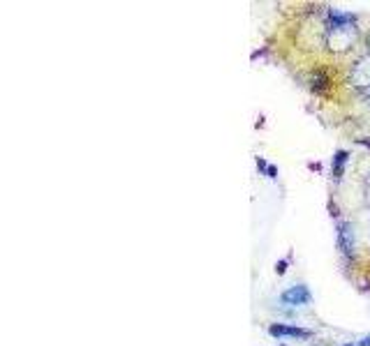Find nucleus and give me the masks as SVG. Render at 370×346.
Instances as JSON below:
<instances>
[{"label": "nucleus", "instance_id": "obj_3", "mask_svg": "<svg viewBox=\"0 0 370 346\" xmlns=\"http://www.w3.org/2000/svg\"><path fill=\"white\" fill-rule=\"evenodd\" d=\"M349 81L354 83L356 88H365V90H368L370 88V55L368 58H361L359 63L354 65Z\"/></svg>", "mask_w": 370, "mask_h": 346}, {"label": "nucleus", "instance_id": "obj_9", "mask_svg": "<svg viewBox=\"0 0 370 346\" xmlns=\"http://www.w3.org/2000/svg\"><path fill=\"white\" fill-rule=\"evenodd\" d=\"M359 346H370V337H363V339L359 341Z\"/></svg>", "mask_w": 370, "mask_h": 346}, {"label": "nucleus", "instance_id": "obj_2", "mask_svg": "<svg viewBox=\"0 0 370 346\" xmlns=\"http://www.w3.org/2000/svg\"><path fill=\"white\" fill-rule=\"evenodd\" d=\"M338 245H340V249L347 256H354L356 240H354V226L349 221H340L338 224Z\"/></svg>", "mask_w": 370, "mask_h": 346}, {"label": "nucleus", "instance_id": "obj_4", "mask_svg": "<svg viewBox=\"0 0 370 346\" xmlns=\"http://www.w3.org/2000/svg\"><path fill=\"white\" fill-rule=\"evenodd\" d=\"M273 337H299V339H308L312 337V332L305 330V328H299V325H285V323H273L268 328Z\"/></svg>", "mask_w": 370, "mask_h": 346}, {"label": "nucleus", "instance_id": "obj_7", "mask_svg": "<svg viewBox=\"0 0 370 346\" xmlns=\"http://www.w3.org/2000/svg\"><path fill=\"white\" fill-rule=\"evenodd\" d=\"M324 83H326V76H324V74H314L312 76V88H317V90H322L324 88Z\"/></svg>", "mask_w": 370, "mask_h": 346}, {"label": "nucleus", "instance_id": "obj_12", "mask_svg": "<svg viewBox=\"0 0 370 346\" xmlns=\"http://www.w3.org/2000/svg\"><path fill=\"white\" fill-rule=\"evenodd\" d=\"M368 44H370V37H368Z\"/></svg>", "mask_w": 370, "mask_h": 346}, {"label": "nucleus", "instance_id": "obj_6", "mask_svg": "<svg viewBox=\"0 0 370 346\" xmlns=\"http://www.w3.org/2000/svg\"><path fill=\"white\" fill-rule=\"evenodd\" d=\"M345 164H347V152L340 150L336 157H333V178H336V180L342 175V169H345Z\"/></svg>", "mask_w": 370, "mask_h": 346}, {"label": "nucleus", "instance_id": "obj_5", "mask_svg": "<svg viewBox=\"0 0 370 346\" xmlns=\"http://www.w3.org/2000/svg\"><path fill=\"white\" fill-rule=\"evenodd\" d=\"M280 300H282L285 304H308V302H310V291L305 289L303 284L291 286V289H287L285 293H282Z\"/></svg>", "mask_w": 370, "mask_h": 346}, {"label": "nucleus", "instance_id": "obj_11", "mask_svg": "<svg viewBox=\"0 0 370 346\" xmlns=\"http://www.w3.org/2000/svg\"><path fill=\"white\" fill-rule=\"evenodd\" d=\"M361 143H363V146H370V141H365V138H363V141H361Z\"/></svg>", "mask_w": 370, "mask_h": 346}, {"label": "nucleus", "instance_id": "obj_10", "mask_svg": "<svg viewBox=\"0 0 370 346\" xmlns=\"http://www.w3.org/2000/svg\"><path fill=\"white\" fill-rule=\"evenodd\" d=\"M365 99H370V88H368V90H365Z\"/></svg>", "mask_w": 370, "mask_h": 346}, {"label": "nucleus", "instance_id": "obj_1", "mask_svg": "<svg viewBox=\"0 0 370 346\" xmlns=\"http://www.w3.org/2000/svg\"><path fill=\"white\" fill-rule=\"evenodd\" d=\"M328 44L331 49L336 51H345L351 46L356 37V28H354V16L347 12H338V9H331L328 12Z\"/></svg>", "mask_w": 370, "mask_h": 346}, {"label": "nucleus", "instance_id": "obj_8", "mask_svg": "<svg viewBox=\"0 0 370 346\" xmlns=\"http://www.w3.org/2000/svg\"><path fill=\"white\" fill-rule=\"evenodd\" d=\"M285 266H287V263H285V261H280V263H278V266H275V270H278V275H282V272H285Z\"/></svg>", "mask_w": 370, "mask_h": 346}]
</instances>
